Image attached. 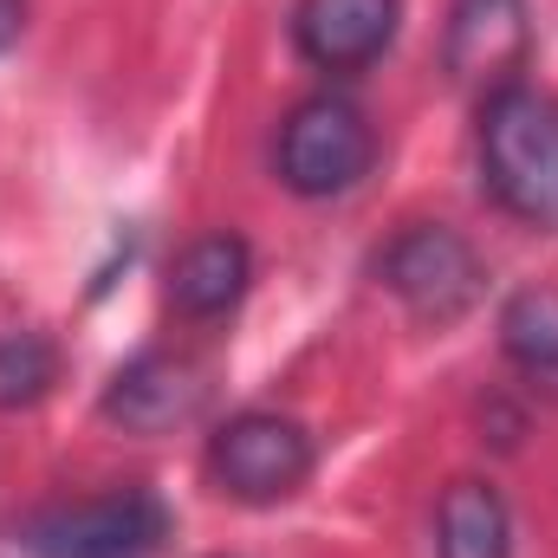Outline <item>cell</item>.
<instances>
[{
  "mask_svg": "<svg viewBox=\"0 0 558 558\" xmlns=\"http://www.w3.org/2000/svg\"><path fill=\"white\" fill-rule=\"evenodd\" d=\"M481 182L487 195L526 221V228H558V98L539 85H500L481 98Z\"/></svg>",
  "mask_w": 558,
  "mask_h": 558,
  "instance_id": "1",
  "label": "cell"
},
{
  "mask_svg": "<svg viewBox=\"0 0 558 558\" xmlns=\"http://www.w3.org/2000/svg\"><path fill=\"white\" fill-rule=\"evenodd\" d=\"M371 156H377V131L371 118L338 98V92H318L305 98L286 124H279V182L305 202H325V195H344L371 175Z\"/></svg>",
  "mask_w": 558,
  "mask_h": 558,
  "instance_id": "2",
  "label": "cell"
},
{
  "mask_svg": "<svg viewBox=\"0 0 558 558\" xmlns=\"http://www.w3.org/2000/svg\"><path fill=\"white\" fill-rule=\"evenodd\" d=\"M169 539V507L149 487H111L72 507H52L26 526L33 558H149Z\"/></svg>",
  "mask_w": 558,
  "mask_h": 558,
  "instance_id": "3",
  "label": "cell"
},
{
  "mask_svg": "<svg viewBox=\"0 0 558 558\" xmlns=\"http://www.w3.org/2000/svg\"><path fill=\"white\" fill-rule=\"evenodd\" d=\"M208 474L228 500L247 507H274L286 494L305 487L312 474V435L279 410H241L215 428L208 441Z\"/></svg>",
  "mask_w": 558,
  "mask_h": 558,
  "instance_id": "4",
  "label": "cell"
},
{
  "mask_svg": "<svg viewBox=\"0 0 558 558\" xmlns=\"http://www.w3.org/2000/svg\"><path fill=\"white\" fill-rule=\"evenodd\" d=\"M377 274H384V286L416 312L422 325H454V318L474 305V292H481V260H474V247H468L454 228H441V221L403 228V234L384 247Z\"/></svg>",
  "mask_w": 558,
  "mask_h": 558,
  "instance_id": "5",
  "label": "cell"
},
{
  "mask_svg": "<svg viewBox=\"0 0 558 558\" xmlns=\"http://www.w3.org/2000/svg\"><path fill=\"white\" fill-rule=\"evenodd\" d=\"M526 46H533L526 0H454L448 7L441 59L454 85H481V98L513 85V72L526 65Z\"/></svg>",
  "mask_w": 558,
  "mask_h": 558,
  "instance_id": "6",
  "label": "cell"
},
{
  "mask_svg": "<svg viewBox=\"0 0 558 558\" xmlns=\"http://www.w3.org/2000/svg\"><path fill=\"white\" fill-rule=\"evenodd\" d=\"M202 397H208V384H202V371H195L189 357H175V351H143V357H131V364L111 377V390H105V422H118L124 435H169V428H182V422L202 416Z\"/></svg>",
  "mask_w": 558,
  "mask_h": 558,
  "instance_id": "7",
  "label": "cell"
},
{
  "mask_svg": "<svg viewBox=\"0 0 558 558\" xmlns=\"http://www.w3.org/2000/svg\"><path fill=\"white\" fill-rule=\"evenodd\" d=\"M292 39L318 72H364L397 39V0H299Z\"/></svg>",
  "mask_w": 558,
  "mask_h": 558,
  "instance_id": "8",
  "label": "cell"
},
{
  "mask_svg": "<svg viewBox=\"0 0 558 558\" xmlns=\"http://www.w3.org/2000/svg\"><path fill=\"white\" fill-rule=\"evenodd\" d=\"M247 279H254L247 241L221 228V234H202V241H189L175 254V267H169V305L182 318H221V312L241 305Z\"/></svg>",
  "mask_w": 558,
  "mask_h": 558,
  "instance_id": "9",
  "label": "cell"
},
{
  "mask_svg": "<svg viewBox=\"0 0 558 558\" xmlns=\"http://www.w3.org/2000/svg\"><path fill=\"white\" fill-rule=\"evenodd\" d=\"M435 553L441 558H513L507 500L487 481H454L435 513Z\"/></svg>",
  "mask_w": 558,
  "mask_h": 558,
  "instance_id": "10",
  "label": "cell"
},
{
  "mask_svg": "<svg viewBox=\"0 0 558 558\" xmlns=\"http://www.w3.org/2000/svg\"><path fill=\"white\" fill-rule=\"evenodd\" d=\"M500 351L520 377L558 390V286H520L500 312Z\"/></svg>",
  "mask_w": 558,
  "mask_h": 558,
  "instance_id": "11",
  "label": "cell"
},
{
  "mask_svg": "<svg viewBox=\"0 0 558 558\" xmlns=\"http://www.w3.org/2000/svg\"><path fill=\"white\" fill-rule=\"evenodd\" d=\"M52 384H59V351H52V338H39V331L0 338V416L33 410Z\"/></svg>",
  "mask_w": 558,
  "mask_h": 558,
  "instance_id": "12",
  "label": "cell"
},
{
  "mask_svg": "<svg viewBox=\"0 0 558 558\" xmlns=\"http://www.w3.org/2000/svg\"><path fill=\"white\" fill-rule=\"evenodd\" d=\"M20 7H26V0H0V52H7L13 33H20Z\"/></svg>",
  "mask_w": 558,
  "mask_h": 558,
  "instance_id": "13",
  "label": "cell"
}]
</instances>
